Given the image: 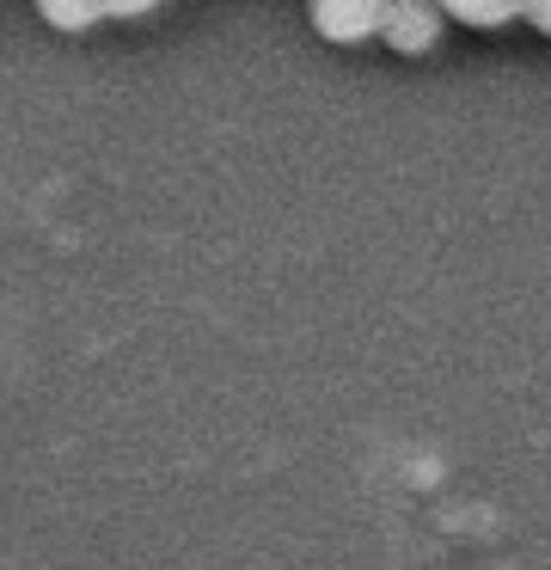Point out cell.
Returning <instances> with one entry per match:
<instances>
[{
  "label": "cell",
  "mask_w": 551,
  "mask_h": 570,
  "mask_svg": "<svg viewBox=\"0 0 551 570\" xmlns=\"http://www.w3.org/2000/svg\"><path fill=\"white\" fill-rule=\"evenodd\" d=\"M441 26H447V7L441 0H386L380 43L392 56H429L441 43Z\"/></svg>",
  "instance_id": "6da1fadb"
},
{
  "label": "cell",
  "mask_w": 551,
  "mask_h": 570,
  "mask_svg": "<svg viewBox=\"0 0 551 570\" xmlns=\"http://www.w3.org/2000/svg\"><path fill=\"white\" fill-rule=\"evenodd\" d=\"M306 19L325 43H367L380 38L386 0H306Z\"/></svg>",
  "instance_id": "7a4b0ae2"
},
{
  "label": "cell",
  "mask_w": 551,
  "mask_h": 570,
  "mask_svg": "<svg viewBox=\"0 0 551 570\" xmlns=\"http://www.w3.org/2000/svg\"><path fill=\"white\" fill-rule=\"evenodd\" d=\"M441 7H447V19H460L472 31H496L509 19H527V0H441Z\"/></svg>",
  "instance_id": "3957f363"
},
{
  "label": "cell",
  "mask_w": 551,
  "mask_h": 570,
  "mask_svg": "<svg viewBox=\"0 0 551 570\" xmlns=\"http://www.w3.org/2000/svg\"><path fill=\"white\" fill-rule=\"evenodd\" d=\"M37 19L49 31H92L105 19V0H37Z\"/></svg>",
  "instance_id": "277c9868"
},
{
  "label": "cell",
  "mask_w": 551,
  "mask_h": 570,
  "mask_svg": "<svg viewBox=\"0 0 551 570\" xmlns=\"http://www.w3.org/2000/svg\"><path fill=\"white\" fill-rule=\"evenodd\" d=\"M154 7H166V0H105V19H147Z\"/></svg>",
  "instance_id": "5b68a950"
},
{
  "label": "cell",
  "mask_w": 551,
  "mask_h": 570,
  "mask_svg": "<svg viewBox=\"0 0 551 570\" xmlns=\"http://www.w3.org/2000/svg\"><path fill=\"white\" fill-rule=\"evenodd\" d=\"M527 26H533L539 38H551V0H527Z\"/></svg>",
  "instance_id": "8992f818"
}]
</instances>
